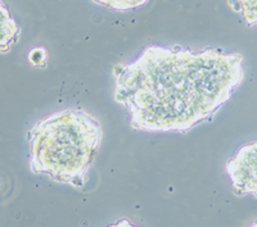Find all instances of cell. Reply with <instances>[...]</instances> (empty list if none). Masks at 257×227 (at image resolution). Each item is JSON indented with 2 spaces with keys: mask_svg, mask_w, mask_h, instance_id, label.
<instances>
[{
  "mask_svg": "<svg viewBox=\"0 0 257 227\" xmlns=\"http://www.w3.org/2000/svg\"><path fill=\"white\" fill-rule=\"evenodd\" d=\"M93 2L104 8L118 11V12L133 11L148 3V0H93Z\"/></svg>",
  "mask_w": 257,
  "mask_h": 227,
  "instance_id": "6",
  "label": "cell"
},
{
  "mask_svg": "<svg viewBox=\"0 0 257 227\" xmlns=\"http://www.w3.org/2000/svg\"><path fill=\"white\" fill-rule=\"evenodd\" d=\"M21 29L3 0H0V54L8 53L20 39Z\"/></svg>",
  "mask_w": 257,
  "mask_h": 227,
  "instance_id": "4",
  "label": "cell"
},
{
  "mask_svg": "<svg viewBox=\"0 0 257 227\" xmlns=\"http://www.w3.org/2000/svg\"><path fill=\"white\" fill-rule=\"evenodd\" d=\"M228 4L248 26H257V0H228Z\"/></svg>",
  "mask_w": 257,
  "mask_h": 227,
  "instance_id": "5",
  "label": "cell"
},
{
  "mask_svg": "<svg viewBox=\"0 0 257 227\" xmlns=\"http://www.w3.org/2000/svg\"><path fill=\"white\" fill-rule=\"evenodd\" d=\"M225 169L235 195L257 199V140L240 146L226 162Z\"/></svg>",
  "mask_w": 257,
  "mask_h": 227,
  "instance_id": "3",
  "label": "cell"
},
{
  "mask_svg": "<svg viewBox=\"0 0 257 227\" xmlns=\"http://www.w3.org/2000/svg\"><path fill=\"white\" fill-rule=\"evenodd\" d=\"M249 227H257V222H254V223L251 224V226H249Z\"/></svg>",
  "mask_w": 257,
  "mask_h": 227,
  "instance_id": "9",
  "label": "cell"
},
{
  "mask_svg": "<svg viewBox=\"0 0 257 227\" xmlns=\"http://www.w3.org/2000/svg\"><path fill=\"white\" fill-rule=\"evenodd\" d=\"M107 227H138V226L135 223H133L130 219L123 218V219H120V221L114 222V223L108 224Z\"/></svg>",
  "mask_w": 257,
  "mask_h": 227,
  "instance_id": "8",
  "label": "cell"
},
{
  "mask_svg": "<svg viewBox=\"0 0 257 227\" xmlns=\"http://www.w3.org/2000/svg\"><path fill=\"white\" fill-rule=\"evenodd\" d=\"M48 54L44 48H35L29 54V61L34 67H45L47 66Z\"/></svg>",
  "mask_w": 257,
  "mask_h": 227,
  "instance_id": "7",
  "label": "cell"
},
{
  "mask_svg": "<svg viewBox=\"0 0 257 227\" xmlns=\"http://www.w3.org/2000/svg\"><path fill=\"white\" fill-rule=\"evenodd\" d=\"M27 141L32 173L80 190L103 143V127L90 112L66 108L39 120Z\"/></svg>",
  "mask_w": 257,
  "mask_h": 227,
  "instance_id": "2",
  "label": "cell"
},
{
  "mask_svg": "<svg viewBox=\"0 0 257 227\" xmlns=\"http://www.w3.org/2000/svg\"><path fill=\"white\" fill-rule=\"evenodd\" d=\"M243 56L151 45L112 70L113 98L137 131L188 134L213 120L244 80Z\"/></svg>",
  "mask_w": 257,
  "mask_h": 227,
  "instance_id": "1",
  "label": "cell"
}]
</instances>
